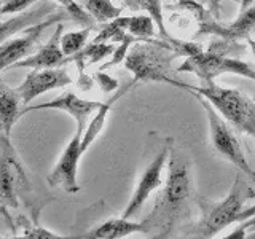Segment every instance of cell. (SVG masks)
<instances>
[{"mask_svg":"<svg viewBox=\"0 0 255 239\" xmlns=\"http://www.w3.org/2000/svg\"><path fill=\"white\" fill-rule=\"evenodd\" d=\"M190 191L191 179L188 166L180 155L172 151L164 190L156 199L153 211L143 220L148 233H155L158 238H166L172 233L187 207Z\"/></svg>","mask_w":255,"mask_h":239,"instance_id":"6da1fadb","label":"cell"},{"mask_svg":"<svg viewBox=\"0 0 255 239\" xmlns=\"http://www.w3.org/2000/svg\"><path fill=\"white\" fill-rule=\"evenodd\" d=\"M177 88H183L190 93H198L209 101L214 109L233 124L238 131L255 137V102L235 88H223L212 82H207L206 86H190L179 83Z\"/></svg>","mask_w":255,"mask_h":239,"instance_id":"7a4b0ae2","label":"cell"},{"mask_svg":"<svg viewBox=\"0 0 255 239\" xmlns=\"http://www.w3.org/2000/svg\"><path fill=\"white\" fill-rule=\"evenodd\" d=\"M254 198V190L243 180L241 175H236V180L231 187L230 193L219 203H211L201 199L199 207L203 211V217L199 222L201 238H211L219 231L225 230L228 225L236 222L238 215L244 209L246 199Z\"/></svg>","mask_w":255,"mask_h":239,"instance_id":"3957f363","label":"cell"},{"mask_svg":"<svg viewBox=\"0 0 255 239\" xmlns=\"http://www.w3.org/2000/svg\"><path fill=\"white\" fill-rule=\"evenodd\" d=\"M191 94L199 101V104L203 106L207 115L211 140H212L214 148L217 150L223 158L228 159L230 163H233L239 171L246 172L247 175H251V177H255V172L251 167V164L247 163V158L244 155L241 143H239L238 137L235 135V132L231 131V127L227 124L225 120H223V117L214 109V106L204 98V96L198 93H191Z\"/></svg>","mask_w":255,"mask_h":239,"instance_id":"277c9868","label":"cell"},{"mask_svg":"<svg viewBox=\"0 0 255 239\" xmlns=\"http://www.w3.org/2000/svg\"><path fill=\"white\" fill-rule=\"evenodd\" d=\"M179 72H188L204 82H212L215 77L222 74L241 75L255 82V69L244 61L227 58L220 53H204L201 48H196L188 54V59L180 64Z\"/></svg>","mask_w":255,"mask_h":239,"instance_id":"5b68a950","label":"cell"},{"mask_svg":"<svg viewBox=\"0 0 255 239\" xmlns=\"http://www.w3.org/2000/svg\"><path fill=\"white\" fill-rule=\"evenodd\" d=\"M177 54L167 56L166 50L158 46H135L131 53L126 54L125 67L132 72L134 82H166L177 86L179 82L167 78L164 74L166 69L171 66V61Z\"/></svg>","mask_w":255,"mask_h":239,"instance_id":"8992f818","label":"cell"},{"mask_svg":"<svg viewBox=\"0 0 255 239\" xmlns=\"http://www.w3.org/2000/svg\"><path fill=\"white\" fill-rule=\"evenodd\" d=\"M62 19H70V16L66 11H58L51 14L50 18L26 27L19 37L5 40V42L0 45V74H2L3 70L13 67L16 62H19L22 59H26L27 56H30L35 45L40 42V37H42L45 29L51 27L56 22H61Z\"/></svg>","mask_w":255,"mask_h":239,"instance_id":"52a82bcc","label":"cell"},{"mask_svg":"<svg viewBox=\"0 0 255 239\" xmlns=\"http://www.w3.org/2000/svg\"><path fill=\"white\" fill-rule=\"evenodd\" d=\"M82 137L83 132L78 131L74 134L72 140L67 143L66 150L62 151L61 158L56 163L54 169L48 174L46 182L50 187H61L69 195H75L80 191V185L77 182V172H78V163L80 158L85 153L82 148Z\"/></svg>","mask_w":255,"mask_h":239,"instance_id":"ba28073f","label":"cell"},{"mask_svg":"<svg viewBox=\"0 0 255 239\" xmlns=\"http://www.w3.org/2000/svg\"><path fill=\"white\" fill-rule=\"evenodd\" d=\"M74 80L70 78L67 70L64 67H51V69H34L26 75L24 82L16 88L19 93L22 106L26 107L38 98L51 90H58L70 85Z\"/></svg>","mask_w":255,"mask_h":239,"instance_id":"9c48e42d","label":"cell"},{"mask_svg":"<svg viewBox=\"0 0 255 239\" xmlns=\"http://www.w3.org/2000/svg\"><path fill=\"white\" fill-rule=\"evenodd\" d=\"M104 102H98V101H85V99H80L75 93L67 91L58 98H54L48 102L43 104H38V106H29V107H24V110H21V117L29 114V112H34V110H61V112H66L69 114L72 118L77 121V129L85 132L86 126H88V120L93 114L98 112V109L102 106Z\"/></svg>","mask_w":255,"mask_h":239,"instance_id":"30bf717a","label":"cell"},{"mask_svg":"<svg viewBox=\"0 0 255 239\" xmlns=\"http://www.w3.org/2000/svg\"><path fill=\"white\" fill-rule=\"evenodd\" d=\"M167 155H169L167 148H163L153 159H151V163L145 169H143L140 179L137 182V187H135L129 203H128L126 209L123 212L125 219H132L134 215H137V212L142 209L143 204L147 203L150 195L153 193L156 188L161 187V183H163L161 174L164 169V164L167 161Z\"/></svg>","mask_w":255,"mask_h":239,"instance_id":"8fae6325","label":"cell"},{"mask_svg":"<svg viewBox=\"0 0 255 239\" xmlns=\"http://www.w3.org/2000/svg\"><path fill=\"white\" fill-rule=\"evenodd\" d=\"M61 37H62V24L58 22L54 34L51 38L40 48L34 54L27 56L26 59L14 64V69L21 67H32V69H51V67H61L67 62V56L62 53L61 48Z\"/></svg>","mask_w":255,"mask_h":239,"instance_id":"7c38bea8","label":"cell"},{"mask_svg":"<svg viewBox=\"0 0 255 239\" xmlns=\"http://www.w3.org/2000/svg\"><path fill=\"white\" fill-rule=\"evenodd\" d=\"M58 13L56 11V6L53 3L42 2L37 8L26 13H19L18 16H13V18L2 21L0 22V45H2L5 40H8L11 35L22 32L26 27L32 26V24L40 22L46 18H50L51 14Z\"/></svg>","mask_w":255,"mask_h":239,"instance_id":"4fadbf2b","label":"cell"},{"mask_svg":"<svg viewBox=\"0 0 255 239\" xmlns=\"http://www.w3.org/2000/svg\"><path fill=\"white\" fill-rule=\"evenodd\" d=\"M134 233H148L147 227L143 222H132L129 219H110L107 222L101 223L99 227L91 230L90 233L85 235V238L93 239H122Z\"/></svg>","mask_w":255,"mask_h":239,"instance_id":"5bb4252c","label":"cell"},{"mask_svg":"<svg viewBox=\"0 0 255 239\" xmlns=\"http://www.w3.org/2000/svg\"><path fill=\"white\" fill-rule=\"evenodd\" d=\"M21 98L18 90H10V88H3L0 91V129L3 131V135L10 139V134L13 126L21 118Z\"/></svg>","mask_w":255,"mask_h":239,"instance_id":"9a60e30c","label":"cell"},{"mask_svg":"<svg viewBox=\"0 0 255 239\" xmlns=\"http://www.w3.org/2000/svg\"><path fill=\"white\" fill-rule=\"evenodd\" d=\"M211 32H215L222 37H225L227 40L231 38H247L251 35V32L255 30V5H251L249 8H246L244 11L239 13V18L223 27H207Z\"/></svg>","mask_w":255,"mask_h":239,"instance_id":"2e32d148","label":"cell"},{"mask_svg":"<svg viewBox=\"0 0 255 239\" xmlns=\"http://www.w3.org/2000/svg\"><path fill=\"white\" fill-rule=\"evenodd\" d=\"M132 85H134V83H132ZM132 85H128V86L125 88V90L118 91L109 102L102 104V106L98 109V112L94 114L93 121L86 126V129H85V132H83V137H82V148H83V151L88 150V147L91 145L93 140H94L96 137H98L99 132L102 131L104 124H106V118H107V115H109V112H110L112 106H114V104H115L120 98H122V96H123L128 90H129V88H131Z\"/></svg>","mask_w":255,"mask_h":239,"instance_id":"e0dca14e","label":"cell"},{"mask_svg":"<svg viewBox=\"0 0 255 239\" xmlns=\"http://www.w3.org/2000/svg\"><path fill=\"white\" fill-rule=\"evenodd\" d=\"M115 51V46L112 43H96L93 42L91 45L85 46L82 51H78L77 54L70 56L67 58V62L69 61H77L78 67L80 69H85L86 66H90V64H94V62H99L102 61L104 58H107L112 53Z\"/></svg>","mask_w":255,"mask_h":239,"instance_id":"ac0fdd59","label":"cell"},{"mask_svg":"<svg viewBox=\"0 0 255 239\" xmlns=\"http://www.w3.org/2000/svg\"><path fill=\"white\" fill-rule=\"evenodd\" d=\"M82 6L99 22H109L122 14V8L115 6L112 0H82Z\"/></svg>","mask_w":255,"mask_h":239,"instance_id":"d6986e66","label":"cell"},{"mask_svg":"<svg viewBox=\"0 0 255 239\" xmlns=\"http://www.w3.org/2000/svg\"><path fill=\"white\" fill-rule=\"evenodd\" d=\"M0 198L13 206L18 204L14 196V179L11 172V163L3 148H0Z\"/></svg>","mask_w":255,"mask_h":239,"instance_id":"ffe728a7","label":"cell"},{"mask_svg":"<svg viewBox=\"0 0 255 239\" xmlns=\"http://www.w3.org/2000/svg\"><path fill=\"white\" fill-rule=\"evenodd\" d=\"M91 34V27H83L82 30H72V32H66L61 37V48L62 53L70 58V56L77 54L78 51H82L86 46L88 37Z\"/></svg>","mask_w":255,"mask_h":239,"instance_id":"44dd1931","label":"cell"},{"mask_svg":"<svg viewBox=\"0 0 255 239\" xmlns=\"http://www.w3.org/2000/svg\"><path fill=\"white\" fill-rule=\"evenodd\" d=\"M126 32H128V16H118V18L109 21L106 26L101 29V32L98 34L93 42L96 43H102V42H107V40H123L126 38Z\"/></svg>","mask_w":255,"mask_h":239,"instance_id":"7402d4cb","label":"cell"},{"mask_svg":"<svg viewBox=\"0 0 255 239\" xmlns=\"http://www.w3.org/2000/svg\"><path fill=\"white\" fill-rule=\"evenodd\" d=\"M155 21L150 18L148 14L145 16H128V32L132 37L139 38H148L155 35Z\"/></svg>","mask_w":255,"mask_h":239,"instance_id":"603a6c76","label":"cell"},{"mask_svg":"<svg viewBox=\"0 0 255 239\" xmlns=\"http://www.w3.org/2000/svg\"><path fill=\"white\" fill-rule=\"evenodd\" d=\"M54 2H58L64 11H66L72 21H75L78 24H82L83 27H94V18L88 13L85 8L77 3V0H54Z\"/></svg>","mask_w":255,"mask_h":239,"instance_id":"cb8c5ba5","label":"cell"},{"mask_svg":"<svg viewBox=\"0 0 255 239\" xmlns=\"http://www.w3.org/2000/svg\"><path fill=\"white\" fill-rule=\"evenodd\" d=\"M142 10L145 11L151 19L155 21V26L159 32V35L163 38L171 40V35L167 34V30L164 27V19H163V5L161 0H140Z\"/></svg>","mask_w":255,"mask_h":239,"instance_id":"d4e9b609","label":"cell"},{"mask_svg":"<svg viewBox=\"0 0 255 239\" xmlns=\"http://www.w3.org/2000/svg\"><path fill=\"white\" fill-rule=\"evenodd\" d=\"M37 0H3L2 8H0V16L3 14H18L22 13L26 8L34 5Z\"/></svg>","mask_w":255,"mask_h":239,"instance_id":"484cf974","label":"cell"},{"mask_svg":"<svg viewBox=\"0 0 255 239\" xmlns=\"http://www.w3.org/2000/svg\"><path fill=\"white\" fill-rule=\"evenodd\" d=\"M96 78H98V82H99V85H101V88L106 93H110V91H114V90H117L118 88V83L115 82L114 78H110L107 74H104L102 70H99V72H96Z\"/></svg>","mask_w":255,"mask_h":239,"instance_id":"4316f807","label":"cell"},{"mask_svg":"<svg viewBox=\"0 0 255 239\" xmlns=\"http://www.w3.org/2000/svg\"><path fill=\"white\" fill-rule=\"evenodd\" d=\"M24 238H45V239H59L61 236L51 233L45 228H30V230H24Z\"/></svg>","mask_w":255,"mask_h":239,"instance_id":"83f0119b","label":"cell"},{"mask_svg":"<svg viewBox=\"0 0 255 239\" xmlns=\"http://www.w3.org/2000/svg\"><path fill=\"white\" fill-rule=\"evenodd\" d=\"M252 217H255V204H254V206H251L249 209H243V211H241V214L238 215L236 222H243V220L252 219Z\"/></svg>","mask_w":255,"mask_h":239,"instance_id":"f1b7e54d","label":"cell"},{"mask_svg":"<svg viewBox=\"0 0 255 239\" xmlns=\"http://www.w3.org/2000/svg\"><path fill=\"white\" fill-rule=\"evenodd\" d=\"M122 2H123L128 8H131L132 11L142 10V3H140V0H122Z\"/></svg>","mask_w":255,"mask_h":239,"instance_id":"f546056e","label":"cell"},{"mask_svg":"<svg viewBox=\"0 0 255 239\" xmlns=\"http://www.w3.org/2000/svg\"><path fill=\"white\" fill-rule=\"evenodd\" d=\"M254 3H255V0H241V11H244L246 8H249Z\"/></svg>","mask_w":255,"mask_h":239,"instance_id":"4dcf8cb0","label":"cell"},{"mask_svg":"<svg viewBox=\"0 0 255 239\" xmlns=\"http://www.w3.org/2000/svg\"><path fill=\"white\" fill-rule=\"evenodd\" d=\"M247 42H249V45H251V48H252V51H254V56H255V42L251 38V37H247Z\"/></svg>","mask_w":255,"mask_h":239,"instance_id":"1f68e13d","label":"cell"},{"mask_svg":"<svg viewBox=\"0 0 255 239\" xmlns=\"http://www.w3.org/2000/svg\"><path fill=\"white\" fill-rule=\"evenodd\" d=\"M2 3H3V0H0V8H2Z\"/></svg>","mask_w":255,"mask_h":239,"instance_id":"d6a6232c","label":"cell"},{"mask_svg":"<svg viewBox=\"0 0 255 239\" xmlns=\"http://www.w3.org/2000/svg\"><path fill=\"white\" fill-rule=\"evenodd\" d=\"M235 2H238V3H241V0H235Z\"/></svg>","mask_w":255,"mask_h":239,"instance_id":"836d02e7","label":"cell"},{"mask_svg":"<svg viewBox=\"0 0 255 239\" xmlns=\"http://www.w3.org/2000/svg\"><path fill=\"white\" fill-rule=\"evenodd\" d=\"M254 196H255V190H254Z\"/></svg>","mask_w":255,"mask_h":239,"instance_id":"e575fe53","label":"cell"}]
</instances>
